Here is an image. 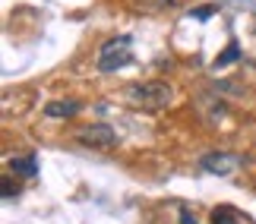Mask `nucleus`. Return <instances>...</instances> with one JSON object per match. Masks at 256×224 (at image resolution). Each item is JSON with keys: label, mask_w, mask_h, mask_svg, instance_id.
Instances as JSON below:
<instances>
[{"label": "nucleus", "mask_w": 256, "mask_h": 224, "mask_svg": "<svg viewBox=\"0 0 256 224\" xmlns=\"http://www.w3.org/2000/svg\"><path fill=\"white\" fill-rule=\"evenodd\" d=\"M196 13V19H209L212 16V6H200V9H193Z\"/></svg>", "instance_id": "1a4fd4ad"}, {"label": "nucleus", "mask_w": 256, "mask_h": 224, "mask_svg": "<svg viewBox=\"0 0 256 224\" xmlns=\"http://www.w3.org/2000/svg\"><path fill=\"white\" fill-rule=\"evenodd\" d=\"M212 224H240V218H238V212H234V209L218 206V209L212 212Z\"/></svg>", "instance_id": "423d86ee"}, {"label": "nucleus", "mask_w": 256, "mask_h": 224, "mask_svg": "<svg viewBox=\"0 0 256 224\" xmlns=\"http://www.w3.org/2000/svg\"><path fill=\"white\" fill-rule=\"evenodd\" d=\"M200 168L206 174H218V177H228L240 168V155H231V152H209L200 158Z\"/></svg>", "instance_id": "7ed1b4c3"}, {"label": "nucleus", "mask_w": 256, "mask_h": 224, "mask_svg": "<svg viewBox=\"0 0 256 224\" xmlns=\"http://www.w3.org/2000/svg\"><path fill=\"white\" fill-rule=\"evenodd\" d=\"M13 171L26 174V177H35V158H19V161H13Z\"/></svg>", "instance_id": "0eeeda50"}, {"label": "nucleus", "mask_w": 256, "mask_h": 224, "mask_svg": "<svg viewBox=\"0 0 256 224\" xmlns=\"http://www.w3.org/2000/svg\"><path fill=\"white\" fill-rule=\"evenodd\" d=\"M76 139L82 145H92V149H111L117 142V133L108 123H92V126H82V130L76 133Z\"/></svg>", "instance_id": "20e7f679"}, {"label": "nucleus", "mask_w": 256, "mask_h": 224, "mask_svg": "<svg viewBox=\"0 0 256 224\" xmlns=\"http://www.w3.org/2000/svg\"><path fill=\"white\" fill-rule=\"evenodd\" d=\"M180 224H196V215H193V212H184V218H180Z\"/></svg>", "instance_id": "9d476101"}, {"label": "nucleus", "mask_w": 256, "mask_h": 224, "mask_svg": "<svg viewBox=\"0 0 256 224\" xmlns=\"http://www.w3.org/2000/svg\"><path fill=\"white\" fill-rule=\"evenodd\" d=\"M126 98H130L136 108L142 111H164L168 104L174 101V92L168 82H136V85H126Z\"/></svg>", "instance_id": "f257e3e1"}, {"label": "nucleus", "mask_w": 256, "mask_h": 224, "mask_svg": "<svg viewBox=\"0 0 256 224\" xmlns=\"http://www.w3.org/2000/svg\"><path fill=\"white\" fill-rule=\"evenodd\" d=\"M80 111H82V104L76 98H57V101L44 104V117H51V120H64V117H73Z\"/></svg>", "instance_id": "39448f33"}, {"label": "nucleus", "mask_w": 256, "mask_h": 224, "mask_svg": "<svg viewBox=\"0 0 256 224\" xmlns=\"http://www.w3.org/2000/svg\"><path fill=\"white\" fill-rule=\"evenodd\" d=\"M238 54H240V47H238V44H231V47H228V51H224V54H222L215 63H218V66H228V60H234Z\"/></svg>", "instance_id": "6e6552de"}, {"label": "nucleus", "mask_w": 256, "mask_h": 224, "mask_svg": "<svg viewBox=\"0 0 256 224\" xmlns=\"http://www.w3.org/2000/svg\"><path fill=\"white\" fill-rule=\"evenodd\" d=\"M126 63H133V38L130 35H117L98 47V70L102 73H117Z\"/></svg>", "instance_id": "f03ea898"}]
</instances>
